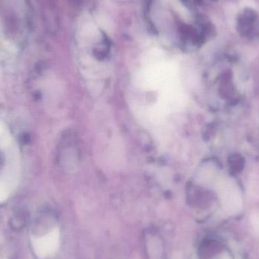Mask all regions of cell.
I'll use <instances>...</instances> for the list:
<instances>
[{
  "label": "cell",
  "instance_id": "6da1fadb",
  "mask_svg": "<svg viewBox=\"0 0 259 259\" xmlns=\"http://www.w3.org/2000/svg\"><path fill=\"white\" fill-rule=\"evenodd\" d=\"M19 152L9 131L0 124V187H7L18 181Z\"/></svg>",
  "mask_w": 259,
  "mask_h": 259
},
{
  "label": "cell",
  "instance_id": "7a4b0ae2",
  "mask_svg": "<svg viewBox=\"0 0 259 259\" xmlns=\"http://www.w3.org/2000/svg\"><path fill=\"white\" fill-rule=\"evenodd\" d=\"M258 14L253 9L246 8L243 13L237 18V28L239 33L243 36H252L255 33H259Z\"/></svg>",
  "mask_w": 259,
  "mask_h": 259
}]
</instances>
